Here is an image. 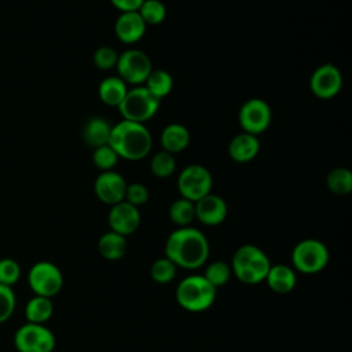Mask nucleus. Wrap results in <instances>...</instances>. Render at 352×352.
I'll list each match as a JSON object with an SVG mask.
<instances>
[{"mask_svg":"<svg viewBox=\"0 0 352 352\" xmlns=\"http://www.w3.org/2000/svg\"><path fill=\"white\" fill-rule=\"evenodd\" d=\"M14 345L18 352H52L56 340L45 324L26 322L15 331Z\"/></svg>","mask_w":352,"mask_h":352,"instance_id":"obj_9","label":"nucleus"},{"mask_svg":"<svg viewBox=\"0 0 352 352\" xmlns=\"http://www.w3.org/2000/svg\"><path fill=\"white\" fill-rule=\"evenodd\" d=\"M160 99H157L144 85H136L128 89L124 100L120 103L118 110L122 120L144 124L153 118L160 107Z\"/></svg>","mask_w":352,"mask_h":352,"instance_id":"obj_6","label":"nucleus"},{"mask_svg":"<svg viewBox=\"0 0 352 352\" xmlns=\"http://www.w3.org/2000/svg\"><path fill=\"white\" fill-rule=\"evenodd\" d=\"M92 59H94V65L98 69L109 70V69L116 67L117 60H118V52L109 45H103V47H99L95 50Z\"/></svg>","mask_w":352,"mask_h":352,"instance_id":"obj_33","label":"nucleus"},{"mask_svg":"<svg viewBox=\"0 0 352 352\" xmlns=\"http://www.w3.org/2000/svg\"><path fill=\"white\" fill-rule=\"evenodd\" d=\"M16 297L11 286L0 285V323L7 322L15 311Z\"/></svg>","mask_w":352,"mask_h":352,"instance_id":"obj_32","label":"nucleus"},{"mask_svg":"<svg viewBox=\"0 0 352 352\" xmlns=\"http://www.w3.org/2000/svg\"><path fill=\"white\" fill-rule=\"evenodd\" d=\"M140 220L142 216L139 208L128 204L126 201H121L110 206L107 216L110 230L124 236L133 234L139 228Z\"/></svg>","mask_w":352,"mask_h":352,"instance_id":"obj_14","label":"nucleus"},{"mask_svg":"<svg viewBox=\"0 0 352 352\" xmlns=\"http://www.w3.org/2000/svg\"><path fill=\"white\" fill-rule=\"evenodd\" d=\"M21 278V267L12 258L0 260V285L14 286Z\"/></svg>","mask_w":352,"mask_h":352,"instance_id":"obj_34","label":"nucleus"},{"mask_svg":"<svg viewBox=\"0 0 352 352\" xmlns=\"http://www.w3.org/2000/svg\"><path fill=\"white\" fill-rule=\"evenodd\" d=\"M238 122L243 132L250 135H260L271 124V109L268 103L260 98L248 99L239 109Z\"/></svg>","mask_w":352,"mask_h":352,"instance_id":"obj_11","label":"nucleus"},{"mask_svg":"<svg viewBox=\"0 0 352 352\" xmlns=\"http://www.w3.org/2000/svg\"><path fill=\"white\" fill-rule=\"evenodd\" d=\"M28 282L34 296L52 298L62 290L63 275L56 264L44 260L30 267Z\"/></svg>","mask_w":352,"mask_h":352,"instance_id":"obj_7","label":"nucleus"},{"mask_svg":"<svg viewBox=\"0 0 352 352\" xmlns=\"http://www.w3.org/2000/svg\"><path fill=\"white\" fill-rule=\"evenodd\" d=\"M138 12L146 25H160L166 18V7L161 0H144Z\"/></svg>","mask_w":352,"mask_h":352,"instance_id":"obj_29","label":"nucleus"},{"mask_svg":"<svg viewBox=\"0 0 352 352\" xmlns=\"http://www.w3.org/2000/svg\"><path fill=\"white\" fill-rule=\"evenodd\" d=\"M213 179L208 168L198 164L186 166L177 177V190L182 198L197 202L212 191Z\"/></svg>","mask_w":352,"mask_h":352,"instance_id":"obj_8","label":"nucleus"},{"mask_svg":"<svg viewBox=\"0 0 352 352\" xmlns=\"http://www.w3.org/2000/svg\"><path fill=\"white\" fill-rule=\"evenodd\" d=\"M209 250V241L205 234L190 226L177 227L165 242V257L177 268L190 271L206 264Z\"/></svg>","mask_w":352,"mask_h":352,"instance_id":"obj_1","label":"nucleus"},{"mask_svg":"<svg viewBox=\"0 0 352 352\" xmlns=\"http://www.w3.org/2000/svg\"><path fill=\"white\" fill-rule=\"evenodd\" d=\"M144 0H110V3L121 12L138 11Z\"/></svg>","mask_w":352,"mask_h":352,"instance_id":"obj_36","label":"nucleus"},{"mask_svg":"<svg viewBox=\"0 0 352 352\" xmlns=\"http://www.w3.org/2000/svg\"><path fill=\"white\" fill-rule=\"evenodd\" d=\"M217 289L213 287L204 275H188L176 286V301L188 312L208 311L216 300Z\"/></svg>","mask_w":352,"mask_h":352,"instance_id":"obj_4","label":"nucleus"},{"mask_svg":"<svg viewBox=\"0 0 352 352\" xmlns=\"http://www.w3.org/2000/svg\"><path fill=\"white\" fill-rule=\"evenodd\" d=\"M311 92L319 99H331L337 96L342 88V74L333 63L318 66L309 78Z\"/></svg>","mask_w":352,"mask_h":352,"instance_id":"obj_12","label":"nucleus"},{"mask_svg":"<svg viewBox=\"0 0 352 352\" xmlns=\"http://www.w3.org/2000/svg\"><path fill=\"white\" fill-rule=\"evenodd\" d=\"M231 275L232 272L230 264L220 260L209 263L204 272V278L216 289L224 286L230 280Z\"/></svg>","mask_w":352,"mask_h":352,"instance_id":"obj_28","label":"nucleus"},{"mask_svg":"<svg viewBox=\"0 0 352 352\" xmlns=\"http://www.w3.org/2000/svg\"><path fill=\"white\" fill-rule=\"evenodd\" d=\"M125 188H126L125 179L114 170L100 172L96 176L94 183V192L96 198L100 202L110 206L124 201Z\"/></svg>","mask_w":352,"mask_h":352,"instance_id":"obj_13","label":"nucleus"},{"mask_svg":"<svg viewBox=\"0 0 352 352\" xmlns=\"http://www.w3.org/2000/svg\"><path fill=\"white\" fill-rule=\"evenodd\" d=\"M268 287L278 294L290 293L297 285V275L293 267L286 264H275L270 267L264 280Z\"/></svg>","mask_w":352,"mask_h":352,"instance_id":"obj_18","label":"nucleus"},{"mask_svg":"<svg viewBox=\"0 0 352 352\" xmlns=\"http://www.w3.org/2000/svg\"><path fill=\"white\" fill-rule=\"evenodd\" d=\"M148 197H150V194H148V190L144 184H142V183L126 184L124 201H126L128 204L139 208V206L144 205L148 201Z\"/></svg>","mask_w":352,"mask_h":352,"instance_id":"obj_35","label":"nucleus"},{"mask_svg":"<svg viewBox=\"0 0 352 352\" xmlns=\"http://www.w3.org/2000/svg\"><path fill=\"white\" fill-rule=\"evenodd\" d=\"M176 272L177 267L165 256L157 258L150 267L151 279L160 285H166L172 282L176 276Z\"/></svg>","mask_w":352,"mask_h":352,"instance_id":"obj_30","label":"nucleus"},{"mask_svg":"<svg viewBox=\"0 0 352 352\" xmlns=\"http://www.w3.org/2000/svg\"><path fill=\"white\" fill-rule=\"evenodd\" d=\"M128 92L126 84L118 76H110L100 81L98 94L100 100L110 107H118Z\"/></svg>","mask_w":352,"mask_h":352,"instance_id":"obj_22","label":"nucleus"},{"mask_svg":"<svg viewBox=\"0 0 352 352\" xmlns=\"http://www.w3.org/2000/svg\"><path fill=\"white\" fill-rule=\"evenodd\" d=\"M169 219L177 227H188L195 220L194 202L182 197L175 199L169 206Z\"/></svg>","mask_w":352,"mask_h":352,"instance_id":"obj_25","label":"nucleus"},{"mask_svg":"<svg viewBox=\"0 0 352 352\" xmlns=\"http://www.w3.org/2000/svg\"><path fill=\"white\" fill-rule=\"evenodd\" d=\"M98 250H99V254L109 261L120 260L125 256L128 250L126 236L120 235L110 230L102 234L100 238L98 239Z\"/></svg>","mask_w":352,"mask_h":352,"instance_id":"obj_20","label":"nucleus"},{"mask_svg":"<svg viewBox=\"0 0 352 352\" xmlns=\"http://www.w3.org/2000/svg\"><path fill=\"white\" fill-rule=\"evenodd\" d=\"M54 314L52 300L48 297L34 296L25 305V318L29 323L45 324Z\"/></svg>","mask_w":352,"mask_h":352,"instance_id":"obj_23","label":"nucleus"},{"mask_svg":"<svg viewBox=\"0 0 352 352\" xmlns=\"http://www.w3.org/2000/svg\"><path fill=\"white\" fill-rule=\"evenodd\" d=\"M260 151V140L257 136L242 132L234 136L228 144V155L238 164H246L256 158Z\"/></svg>","mask_w":352,"mask_h":352,"instance_id":"obj_17","label":"nucleus"},{"mask_svg":"<svg viewBox=\"0 0 352 352\" xmlns=\"http://www.w3.org/2000/svg\"><path fill=\"white\" fill-rule=\"evenodd\" d=\"M326 186L336 195H348L352 191V172L348 168H334L327 173Z\"/></svg>","mask_w":352,"mask_h":352,"instance_id":"obj_26","label":"nucleus"},{"mask_svg":"<svg viewBox=\"0 0 352 352\" xmlns=\"http://www.w3.org/2000/svg\"><path fill=\"white\" fill-rule=\"evenodd\" d=\"M290 258L294 271L305 275H314L327 267L330 253L322 241L307 238L297 242L292 250Z\"/></svg>","mask_w":352,"mask_h":352,"instance_id":"obj_5","label":"nucleus"},{"mask_svg":"<svg viewBox=\"0 0 352 352\" xmlns=\"http://www.w3.org/2000/svg\"><path fill=\"white\" fill-rule=\"evenodd\" d=\"M194 205H195V219L205 226H210V227L219 226L227 217V212H228L227 204L221 197L216 194L209 192L208 195L194 202Z\"/></svg>","mask_w":352,"mask_h":352,"instance_id":"obj_15","label":"nucleus"},{"mask_svg":"<svg viewBox=\"0 0 352 352\" xmlns=\"http://www.w3.org/2000/svg\"><path fill=\"white\" fill-rule=\"evenodd\" d=\"M232 275L245 285H258L265 280L271 261L264 250L246 243L239 246L231 258Z\"/></svg>","mask_w":352,"mask_h":352,"instance_id":"obj_3","label":"nucleus"},{"mask_svg":"<svg viewBox=\"0 0 352 352\" xmlns=\"http://www.w3.org/2000/svg\"><path fill=\"white\" fill-rule=\"evenodd\" d=\"M109 146L120 158L139 161L151 151L153 139L144 124L122 120L111 126Z\"/></svg>","mask_w":352,"mask_h":352,"instance_id":"obj_2","label":"nucleus"},{"mask_svg":"<svg viewBox=\"0 0 352 352\" xmlns=\"http://www.w3.org/2000/svg\"><path fill=\"white\" fill-rule=\"evenodd\" d=\"M117 76L125 82L133 87L143 85L150 72L153 70L151 60L147 54L140 50H126L118 54L116 65Z\"/></svg>","mask_w":352,"mask_h":352,"instance_id":"obj_10","label":"nucleus"},{"mask_svg":"<svg viewBox=\"0 0 352 352\" xmlns=\"http://www.w3.org/2000/svg\"><path fill=\"white\" fill-rule=\"evenodd\" d=\"M150 170L154 176H157L160 179L172 176L176 170L175 155L165 150L157 151L150 160Z\"/></svg>","mask_w":352,"mask_h":352,"instance_id":"obj_27","label":"nucleus"},{"mask_svg":"<svg viewBox=\"0 0 352 352\" xmlns=\"http://www.w3.org/2000/svg\"><path fill=\"white\" fill-rule=\"evenodd\" d=\"M144 87L157 98L168 96L173 88V78L169 72L164 69H153L144 81Z\"/></svg>","mask_w":352,"mask_h":352,"instance_id":"obj_24","label":"nucleus"},{"mask_svg":"<svg viewBox=\"0 0 352 352\" xmlns=\"http://www.w3.org/2000/svg\"><path fill=\"white\" fill-rule=\"evenodd\" d=\"M146 28L147 25L143 22L138 11L121 12V15L116 19L114 33L121 43L135 44L144 36Z\"/></svg>","mask_w":352,"mask_h":352,"instance_id":"obj_16","label":"nucleus"},{"mask_svg":"<svg viewBox=\"0 0 352 352\" xmlns=\"http://www.w3.org/2000/svg\"><path fill=\"white\" fill-rule=\"evenodd\" d=\"M111 125L102 117H91L82 126V140L96 148L109 144Z\"/></svg>","mask_w":352,"mask_h":352,"instance_id":"obj_21","label":"nucleus"},{"mask_svg":"<svg viewBox=\"0 0 352 352\" xmlns=\"http://www.w3.org/2000/svg\"><path fill=\"white\" fill-rule=\"evenodd\" d=\"M160 143L162 150L175 155L187 148L190 143V132L182 124H169L162 129L160 135Z\"/></svg>","mask_w":352,"mask_h":352,"instance_id":"obj_19","label":"nucleus"},{"mask_svg":"<svg viewBox=\"0 0 352 352\" xmlns=\"http://www.w3.org/2000/svg\"><path fill=\"white\" fill-rule=\"evenodd\" d=\"M118 160H120L118 154L109 144H104V146L94 148L92 162L102 172L113 170V168L117 165Z\"/></svg>","mask_w":352,"mask_h":352,"instance_id":"obj_31","label":"nucleus"}]
</instances>
